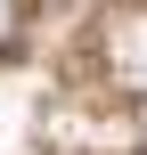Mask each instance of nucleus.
Segmentation results:
<instances>
[{"mask_svg":"<svg viewBox=\"0 0 147 155\" xmlns=\"http://www.w3.org/2000/svg\"><path fill=\"white\" fill-rule=\"evenodd\" d=\"M16 33H25V8H16V0H0V49H16Z\"/></svg>","mask_w":147,"mask_h":155,"instance_id":"obj_1","label":"nucleus"}]
</instances>
